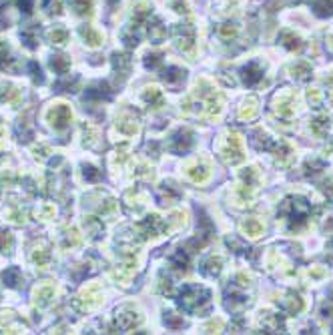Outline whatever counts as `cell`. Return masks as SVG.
<instances>
[{
	"instance_id": "cell-6",
	"label": "cell",
	"mask_w": 333,
	"mask_h": 335,
	"mask_svg": "<svg viewBox=\"0 0 333 335\" xmlns=\"http://www.w3.org/2000/svg\"><path fill=\"white\" fill-rule=\"evenodd\" d=\"M20 269L18 267H10V269H6L4 271V275H2V279H4V285H8V287H16L18 283H20Z\"/></svg>"
},
{
	"instance_id": "cell-15",
	"label": "cell",
	"mask_w": 333,
	"mask_h": 335,
	"mask_svg": "<svg viewBox=\"0 0 333 335\" xmlns=\"http://www.w3.org/2000/svg\"><path fill=\"white\" fill-rule=\"evenodd\" d=\"M30 71H33V78L35 82H42V73H40V67H37V63H30Z\"/></svg>"
},
{
	"instance_id": "cell-12",
	"label": "cell",
	"mask_w": 333,
	"mask_h": 335,
	"mask_svg": "<svg viewBox=\"0 0 333 335\" xmlns=\"http://www.w3.org/2000/svg\"><path fill=\"white\" fill-rule=\"evenodd\" d=\"M73 6H74L76 12L84 14V12L90 10V0H73Z\"/></svg>"
},
{
	"instance_id": "cell-14",
	"label": "cell",
	"mask_w": 333,
	"mask_h": 335,
	"mask_svg": "<svg viewBox=\"0 0 333 335\" xmlns=\"http://www.w3.org/2000/svg\"><path fill=\"white\" fill-rule=\"evenodd\" d=\"M150 105H153V103H157V105H161L163 103V97H161V93H159V90L157 88H150V93H147V97H145Z\"/></svg>"
},
{
	"instance_id": "cell-17",
	"label": "cell",
	"mask_w": 333,
	"mask_h": 335,
	"mask_svg": "<svg viewBox=\"0 0 333 335\" xmlns=\"http://www.w3.org/2000/svg\"><path fill=\"white\" fill-rule=\"evenodd\" d=\"M52 40H60L63 42L65 38H67V33H63V30H58V33H52V37H50Z\"/></svg>"
},
{
	"instance_id": "cell-5",
	"label": "cell",
	"mask_w": 333,
	"mask_h": 335,
	"mask_svg": "<svg viewBox=\"0 0 333 335\" xmlns=\"http://www.w3.org/2000/svg\"><path fill=\"white\" fill-rule=\"evenodd\" d=\"M84 99H90V101H103V99H105V101H107V99H111V90H109V86H107V84L99 82V84L90 86V88L86 90Z\"/></svg>"
},
{
	"instance_id": "cell-11",
	"label": "cell",
	"mask_w": 333,
	"mask_h": 335,
	"mask_svg": "<svg viewBox=\"0 0 333 335\" xmlns=\"http://www.w3.org/2000/svg\"><path fill=\"white\" fill-rule=\"evenodd\" d=\"M183 78H185V73L179 71V69H169V71L165 73V80H169V82H173V80H183Z\"/></svg>"
},
{
	"instance_id": "cell-3",
	"label": "cell",
	"mask_w": 333,
	"mask_h": 335,
	"mask_svg": "<svg viewBox=\"0 0 333 335\" xmlns=\"http://www.w3.org/2000/svg\"><path fill=\"white\" fill-rule=\"evenodd\" d=\"M241 78H243V82L247 86H253L263 78V69L257 63H249L243 71H241Z\"/></svg>"
},
{
	"instance_id": "cell-2",
	"label": "cell",
	"mask_w": 333,
	"mask_h": 335,
	"mask_svg": "<svg viewBox=\"0 0 333 335\" xmlns=\"http://www.w3.org/2000/svg\"><path fill=\"white\" fill-rule=\"evenodd\" d=\"M71 118H73L71 109L65 107V105L54 107V111H50V120H52V125H54L56 129H65V127L71 123Z\"/></svg>"
},
{
	"instance_id": "cell-4",
	"label": "cell",
	"mask_w": 333,
	"mask_h": 335,
	"mask_svg": "<svg viewBox=\"0 0 333 335\" xmlns=\"http://www.w3.org/2000/svg\"><path fill=\"white\" fill-rule=\"evenodd\" d=\"M193 139H191V133L189 131H179L175 137H173V150L175 153H185V150L191 147Z\"/></svg>"
},
{
	"instance_id": "cell-8",
	"label": "cell",
	"mask_w": 333,
	"mask_h": 335,
	"mask_svg": "<svg viewBox=\"0 0 333 335\" xmlns=\"http://www.w3.org/2000/svg\"><path fill=\"white\" fill-rule=\"evenodd\" d=\"M173 265L177 267V269H187V265H189V257H187V253L185 251H177L175 255H173Z\"/></svg>"
},
{
	"instance_id": "cell-10",
	"label": "cell",
	"mask_w": 333,
	"mask_h": 335,
	"mask_svg": "<svg viewBox=\"0 0 333 335\" xmlns=\"http://www.w3.org/2000/svg\"><path fill=\"white\" fill-rule=\"evenodd\" d=\"M12 247V235L10 233H0V251L8 253Z\"/></svg>"
},
{
	"instance_id": "cell-13",
	"label": "cell",
	"mask_w": 333,
	"mask_h": 335,
	"mask_svg": "<svg viewBox=\"0 0 333 335\" xmlns=\"http://www.w3.org/2000/svg\"><path fill=\"white\" fill-rule=\"evenodd\" d=\"M84 179H86V181H99V179H101V173H99L95 167L86 165V167H84Z\"/></svg>"
},
{
	"instance_id": "cell-1",
	"label": "cell",
	"mask_w": 333,
	"mask_h": 335,
	"mask_svg": "<svg viewBox=\"0 0 333 335\" xmlns=\"http://www.w3.org/2000/svg\"><path fill=\"white\" fill-rule=\"evenodd\" d=\"M207 299H209V293L205 289H201L197 285H185L183 289H181V295H179V305L193 311Z\"/></svg>"
},
{
	"instance_id": "cell-9",
	"label": "cell",
	"mask_w": 333,
	"mask_h": 335,
	"mask_svg": "<svg viewBox=\"0 0 333 335\" xmlns=\"http://www.w3.org/2000/svg\"><path fill=\"white\" fill-rule=\"evenodd\" d=\"M315 10H317V14H321V16L331 14V12H333V0H319V2L315 4Z\"/></svg>"
},
{
	"instance_id": "cell-7",
	"label": "cell",
	"mask_w": 333,
	"mask_h": 335,
	"mask_svg": "<svg viewBox=\"0 0 333 335\" xmlns=\"http://www.w3.org/2000/svg\"><path fill=\"white\" fill-rule=\"evenodd\" d=\"M50 67L56 71V73H67V69H69V60L65 58V56H60V54H56V56H52V60H50Z\"/></svg>"
},
{
	"instance_id": "cell-16",
	"label": "cell",
	"mask_w": 333,
	"mask_h": 335,
	"mask_svg": "<svg viewBox=\"0 0 333 335\" xmlns=\"http://www.w3.org/2000/svg\"><path fill=\"white\" fill-rule=\"evenodd\" d=\"M18 6L24 8V12H30V8H33V0H18Z\"/></svg>"
}]
</instances>
